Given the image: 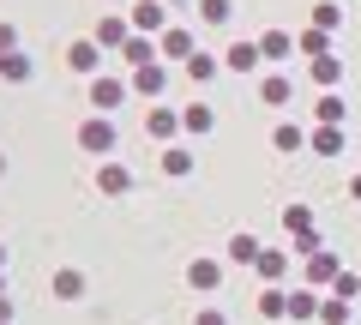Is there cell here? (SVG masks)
<instances>
[{"label": "cell", "mask_w": 361, "mask_h": 325, "mask_svg": "<svg viewBox=\"0 0 361 325\" xmlns=\"http://www.w3.org/2000/svg\"><path fill=\"white\" fill-rule=\"evenodd\" d=\"M319 121H325V127H337V121H343V103H337V97H325V103H319Z\"/></svg>", "instance_id": "603a6c76"}, {"label": "cell", "mask_w": 361, "mask_h": 325, "mask_svg": "<svg viewBox=\"0 0 361 325\" xmlns=\"http://www.w3.org/2000/svg\"><path fill=\"white\" fill-rule=\"evenodd\" d=\"M199 325H229V319H223V313H199Z\"/></svg>", "instance_id": "f1b7e54d"}, {"label": "cell", "mask_w": 361, "mask_h": 325, "mask_svg": "<svg viewBox=\"0 0 361 325\" xmlns=\"http://www.w3.org/2000/svg\"><path fill=\"white\" fill-rule=\"evenodd\" d=\"M253 61H259V49H253V42H241V49L229 54V66H235V73H247V66H253Z\"/></svg>", "instance_id": "e0dca14e"}, {"label": "cell", "mask_w": 361, "mask_h": 325, "mask_svg": "<svg viewBox=\"0 0 361 325\" xmlns=\"http://www.w3.org/2000/svg\"><path fill=\"white\" fill-rule=\"evenodd\" d=\"M313 78H319V85H331V78H337V61H325V54H319V61H313Z\"/></svg>", "instance_id": "83f0119b"}, {"label": "cell", "mask_w": 361, "mask_h": 325, "mask_svg": "<svg viewBox=\"0 0 361 325\" xmlns=\"http://www.w3.org/2000/svg\"><path fill=\"white\" fill-rule=\"evenodd\" d=\"M187 127L205 133V127H211V109H205V103H193V109H187Z\"/></svg>", "instance_id": "cb8c5ba5"}, {"label": "cell", "mask_w": 361, "mask_h": 325, "mask_svg": "<svg viewBox=\"0 0 361 325\" xmlns=\"http://www.w3.org/2000/svg\"><path fill=\"white\" fill-rule=\"evenodd\" d=\"M66 61H73V73H90V61H97V42H73V54H66Z\"/></svg>", "instance_id": "ba28073f"}, {"label": "cell", "mask_w": 361, "mask_h": 325, "mask_svg": "<svg viewBox=\"0 0 361 325\" xmlns=\"http://www.w3.org/2000/svg\"><path fill=\"white\" fill-rule=\"evenodd\" d=\"M78 289H85V277H78V271H61V277H54V295H78Z\"/></svg>", "instance_id": "9a60e30c"}, {"label": "cell", "mask_w": 361, "mask_h": 325, "mask_svg": "<svg viewBox=\"0 0 361 325\" xmlns=\"http://www.w3.org/2000/svg\"><path fill=\"white\" fill-rule=\"evenodd\" d=\"M163 169H169V175H187V169H193V157H187V151H169Z\"/></svg>", "instance_id": "44dd1931"}, {"label": "cell", "mask_w": 361, "mask_h": 325, "mask_svg": "<svg viewBox=\"0 0 361 325\" xmlns=\"http://www.w3.org/2000/svg\"><path fill=\"white\" fill-rule=\"evenodd\" d=\"M139 91H145V97L163 91V66H145V73H139Z\"/></svg>", "instance_id": "d6986e66"}, {"label": "cell", "mask_w": 361, "mask_h": 325, "mask_svg": "<svg viewBox=\"0 0 361 325\" xmlns=\"http://www.w3.org/2000/svg\"><path fill=\"white\" fill-rule=\"evenodd\" d=\"M313 307H319V301H313V289H301V295H289V319H313Z\"/></svg>", "instance_id": "9c48e42d"}, {"label": "cell", "mask_w": 361, "mask_h": 325, "mask_svg": "<svg viewBox=\"0 0 361 325\" xmlns=\"http://www.w3.org/2000/svg\"><path fill=\"white\" fill-rule=\"evenodd\" d=\"M121 91H127L121 78H97V109H115V103H121Z\"/></svg>", "instance_id": "8992f818"}, {"label": "cell", "mask_w": 361, "mask_h": 325, "mask_svg": "<svg viewBox=\"0 0 361 325\" xmlns=\"http://www.w3.org/2000/svg\"><path fill=\"white\" fill-rule=\"evenodd\" d=\"M78 139H85V151H109V145H115V127H109V121H90Z\"/></svg>", "instance_id": "6da1fadb"}, {"label": "cell", "mask_w": 361, "mask_h": 325, "mask_svg": "<svg viewBox=\"0 0 361 325\" xmlns=\"http://www.w3.org/2000/svg\"><path fill=\"white\" fill-rule=\"evenodd\" d=\"M301 145V127H277V151H295Z\"/></svg>", "instance_id": "4316f807"}, {"label": "cell", "mask_w": 361, "mask_h": 325, "mask_svg": "<svg viewBox=\"0 0 361 325\" xmlns=\"http://www.w3.org/2000/svg\"><path fill=\"white\" fill-rule=\"evenodd\" d=\"M199 13H205L211 25H223V18H229V0H199Z\"/></svg>", "instance_id": "ac0fdd59"}, {"label": "cell", "mask_w": 361, "mask_h": 325, "mask_svg": "<svg viewBox=\"0 0 361 325\" xmlns=\"http://www.w3.org/2000/svg\"><path fill=\"white\" fill-rule=\"evenodd\" d=\"M337 18H343V13H337L331 0H325V6H313V25H319V30H337Z\"/></svg>", "instance_id": "4fadbf2b"}, {"label": "cell", "mask_w": 361, "mask_h": 325, "mask_svg": "<svg viewBox=\"0 0 361 325\" xmlns=\"http://www.w3.org/2000/svg\"><path fill=\"white\" fill-rule=\"evenodd\" d=\"M163 6H169V0H163Z\"/></svg>", "instance_id": "f546056e"}, {"label": "cell", "mask_w": 361, "mask_h": 325, "mask_svg": "<svg viewBox=\"0 0 361 325\" xmlns=\"http://www.w3.org/2000/svg\"><path fill=\"white\" fill-rule=\"evenodd\" d=\"M283 265H289L283 253H259V277H283Z\"/></svg>", "instance_id": "7c38bea8"}, {"label": "cell", "mask_w": 361, "mask_h": 325, "mask_svg": "<svg viewBox=\"0 0 361 325\" xmlns=\"http://www.w3.org/2000/svg\"><path fill=\"white\" fill-rule=\"evenodd\" d=\"M133 25L139 30H163V0H145L139 13H133Z\"/></svg>", "instance_id": "3957f363"}, {"label": "cell", "mask_w": 361, "mask_h": 325, "mask_svg": "<svg viewBox=\"0 0 361 325\" xmlns=\"http://www.w3.org/2000/svg\"><path fill=\"white\" fill-rule=\"evenodd\" d=\"M187 277H193V289H211V283L223 277V265H217V259H199V265H193Z\"/></svg>", "instance_id": "5b68a950"}, {"label": "cell", "mask_w": 361, "mask_h": 325, "mask_svg": "<svg viewBox=\"0 0 361 325\" xmlns=\"http://www.w3.org/2000/svg\"><path fill=\"white\" fill-rule=\"evenodd\" d=\"M97 42H127V25H121V18H103V30H97Z\"/></svg>", "instance_id": "2e32d148"}, {"label": "cell", "mask_w": 361, "mask_h": 325, "mask_svg": "<svg viewBox=\"0 0 361 325\" xmlns=\"http://www.w3.org/2000/svg\"><path fill=\"white\" fill-rule=\"evenodd\" d=\"M163 54H169V61L193 54V37H187V30H163Z\"/></svg>", "instance_id": "277c9868"}, {"label": "cell", "mask_w": 361, "mask_h": 325, "mask_svg": "<svg viewBox=\"0 0 361 325\" xmlns=\"http://www.w3.org/2000/svg\"><path fill=\"white\" fill-rule=\"evenodd\" d=\"M337 145H343V139H337V127H319V139H313V151H325V157H331Z\"/></svg>", "instance_id": "d4e9b609"}, {"label": "cell", "mask_w": 361, "mask_h": 325, "mask_svg": "<svg viewBox=\"0 0 361 325\" xmlns=\"http://www.w3.org/2000/svg\"><path fill=\"white\" fill-rule=\"evenodd\" d=\"M187 73H193V78H199V85H205V78H211V73H217V61H211V54H193V61H187Z\"/></svg>", "instance_id": "5bb4252c"}, {"label": "cell", "mask_w": 361, "mask_h": 325, "mask_svg": "<svg viewBox=\"0 0 361 325\" xmlns=\"http://www.w3.org/2000/svg\"><path fill=\"white\" fill-rule=\"evenodd\" d=\"M259 313H265V319H277V313H289V301H283V295H265V301H259Z\"/></svg>", "instance_id": "484cf974"}, {"label": "cell", "mask_w": 361, "mask_h": 325, "mask_svg": "<svg viewBox=\"0 0 361 325\" xmlns=\"http://www.w3.org/2000/svg\"><path fill=\"white\" fill-rule=\"evenodd\" d=\"M127 187H133L127 169H103V193H127Z\"/></svg>", "instance_id": "8fae6325"}, {"label": "cell", "mask_w": 361, "mask_h": 325, "mask_svg": "<svg viewBox=\"0 0 361 325\" xmlns=\"http://www.w3.org/2000/svg\"><path fill=\"white\" fill-rule=\"evenodd\" d=\"M175 127H180V121L169 115V109H151V133H157V139H169V133H175Z\"/></svg>", "instance_id": "30bf717a"}, {"label": "cell", "mask_w": 361, "mask_h": 325, "mask_svg": "<svg viewBox=\"0 0 361 325\" xmlns=\"http://www.w3.org/2000/svg\"><path fill=\"white\" fill-rule=\"evenodd\" d=\"M259 54H265V61H283V54H289V37H283V30H271V37L259 42Z\"/></svg>", "instance_id": "52a82bcc"}, {"label": "cell", "mask_w": 361, "mask_h": 325, "mask_svg": "<svg viewBox=\"0 0 361 325\" xmlns=\"http://www.w3.org/2000/svg\"><path fill=\"white\" fill-rule=\"evenodd\" d=\"M0 73H6V78H25L30 61H25V54H6V61H0Z\"/></svg>", "instance_id": "7402d4cb"}, {"label": "cell", "mask_w": 361, "mask_h": 325, "mask_svg": "<svg viewBox=\"0 0 361 325\" xmlns=\"http://www.w3.org/2000/svg\"><path fill=\"white\" fill-rule=\"evenodd\" d=\"M331 277H337V259L331 253H313L307 259V283H331Z\"/></svg>", "instance_id": "7a4b0ae2"}, {"label": "cell", "mask_w": 361, "mask_h": 325, "mask_svg": "<svg viewBox=\"0 0 361 325\" xmlns=\"http://www.w3.org/2000/svg\"><path fill=\"white\" fill-rule=\"evenodd\" d=\"M283 97H289V78L271 73V78H265V103H283Z\"/></svg>", "instance_id": "ffe728a7"}]
</instances>
